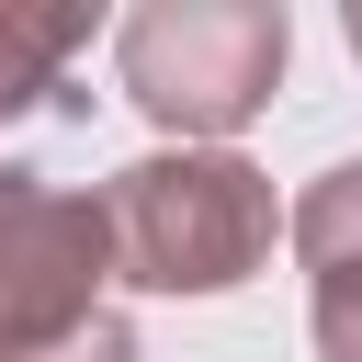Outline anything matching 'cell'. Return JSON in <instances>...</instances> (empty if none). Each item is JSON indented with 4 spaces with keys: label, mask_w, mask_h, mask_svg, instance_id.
I'll list each match as a JSON object with an SVG mask.
<instances>
[{
    "label": "cell",
    "mask_w": 362,
    "mask_h": 362,
    "mask_svg": "<svg viewBox=\"0 0 362 362\" xmlns=\"http://www.w3.org/2000/svg\"><path fill=\"white\" fill-rule=\"evenodd\" d=\"M113 215V272L147 294H226L272 260V181L238 147H158L136 170H113L102 192Z\"/></svg>",
    "instance_id": "6da1fadb"
},
{
    "label": "cell",
    "mask_w": 362,
    "mask_h": 362,
    "mask_svg": "<svg viewBox=\"0 0 362 362\" xmlns=\"http://www.w3.org/2000/svg\"><path fill=\"white\" fill-rule=\"evenodd\" d=\"M124 102L170 136H238L294 57V23L272 0H147L124 23Z\"/></svg>",
    "instance_id": "7a4b0ae2"
},
{
    "label": "cell",
    "mask_w": 362,
    "mask_h": 362,
    "mask_svg": "<svg viewBox=\"0 0 362 362\" xmlns=\"http://www.w3.org/2000/svg\"><path fill=\"white\" fill-rule=\"evenodd\" d=\"M102 283H113L102 192L0 170V362H45L57 339H79L102 317Z\"/></svg>",
    "instance_id": "3957f363"
},
{
    "label": "cell",
    "mask_w": 362,
    "mask_h": 362,
    "mask_svg": "<svg viewBox=\"0 0 362 362\" xmlns=\"http://www.w3.org/2000/svg\"><path fill=\"white\" fill-rule=\"evenodd\" d=\"M79 45H90V11H68V0H0V124H23Z\"/></svg>",
    "instance_id": "277c9868"
},
{
    "label": "cell",
    "mask_w": 362,
    "mask_h": 362,
    "mask_svg": "<svg viewBox=\"0 0 362 362\" xmlns=\"http://www.w3.org/2000/svg\"><path fill=\"white\" fill-rule=\"evenodd\" d=\"M294 260L328 283V272H362V158L317 170L305 204H294Z\"/></svg>",
    "instance_id": "5b68a950"
},
{
    "label": "cell",
    "mask_w": 362,
    "mask_h": 362,
    "mask_svg": "<svg viewBox=\"0 0 362 362\" xmlns=\"http://www.w3.org/2000/svg\"><path fill=\"white\" fill-rule=\"evenodd\" d=\"M317 362H362V272L317 283Z\"/></svg>",
    "instance_id": "8992f818"
},
{
    "label": "cell",
    "mask_w": 362,
    "mask_h": 362,
    "mask_svg": "<svg viewBox=\"0 0 362 362\" xmlns=\"http://www.w3.org/2000/svg\"><path fill=\"white\" fill-rule=\"evenodd\" d=\"M45 362H147V351H136V328H124V317H113V305H102V317H90V328H79V339H57V351H45Z\"/></svg>",
    "instance_id": "52a82bcc"
},
{
    "label": "cell",
    "mask_w": 362,
    "mask_h": 362,
    "mask_svg": "<svg viewBox=\"0 0 362 362\" xmlns=\"http://www.w3.org/2000/svg\"><path fill=\"white\" fill-rule=\"evenodd\" d=\"M351 57H362V11H351Z\"/></svg>",
    "instance_id": "ba28073f"
}]
</instances>
